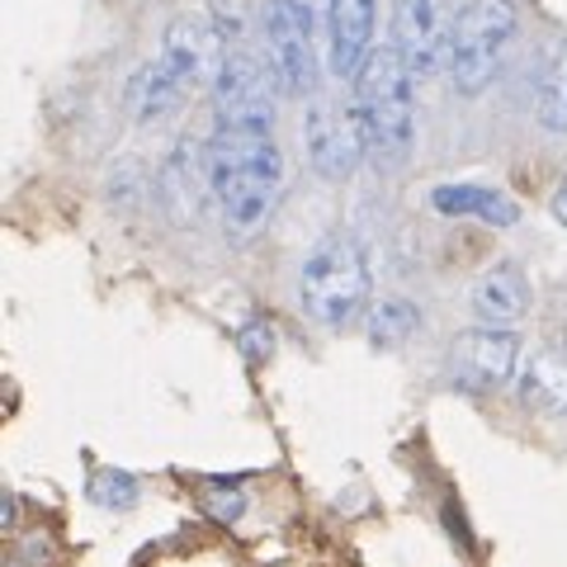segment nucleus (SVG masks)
I'll return each instance as SVG.
<instances>
[{"mask_svg":"<svg viewBox=\"0 0 567 567\" xmlns=\"http://www.w3.org/2000/svg\"><path fill=\"white\" fill-rule=\"evenodd\" d=\"M208 147V189L218 204L227 237L251 241L279 204L284 189V152L270 133L256 128H213Z\"/></svg>","mask_w":567,"mask_h":567,"instance_id":"f257e3e1","label":"nucleus"},{"mask_svg":"<svg viewBox=\"0 0 567 567\" xmlns=\"http://www.w3.org/2000/svg\"><path fill=\"white\" fill-rule=\"evenodd\" d=\"M350 110L360 123L364 156L379 171H402L416 147V76L393 43H379L350 81Z\"/></svg>","mask_w":567,"mask_h":567,"instance_id":"f03ea898","label":"nucleus"},{"mask_svg":"<svg viewBox=\"0 0 567 567\" xmlns=\"http://www.w3.org/2000/svg\"><path fill=\"white\" fill-rule=\"evenodd\" d=\"M218 66H223V39L208 14H181V20H171L156 58L128 85V104L137 123H156L175 114L199 85H213Z\"/></svg>","mask_w":567,"mask_h":567,"instance_id":"7ed1b4c3","label":"nucleus"},{"mask_svg":"<svg viewBox=\"0 0 567 567\" xmlns=\"http://www.w3.org/2000/svg\"><path fill=\"white\" fill-rule=\"evenodd\" d=\"M298 308L308 322L327 327V331H346L354 317L369 312V260L364 246L331 233L312 246L298 265Z\"/></svg>","mask_w":567,"mask_h":567,"instance_id":"20e7f679","label":"nucleus"},{"mask_svg":"<svg viewBox=\"0 0 567 567\" xmlns=\"http://www.w3.org/2000/svg\"><path fill=\"white\" fill-rule=\"evenodd\" d=\"M511 39H516V6L511 0H468L454 24V52H450V85L454 95H483L496 81Z\"/></svg>","mask_w":567,"mask_h":567,"instance_id":"39448f33","label":"nucleus"},{"mask_svg":"<svg viewBox=\"0 0 567 567\" xmlns=\"http://www.w3.org/2000/svg\"><path fill=\"white\" fill-rule=\"evenodd\" d=\"M279 76L260 48H223V66L213 76V110L223 128H275L279 110Z\"/></svg>","mask_w":567,"mask_h":567,"instance_id":"423d86ee","label":"nucleus"},{"mask_svg":"<svg viewBox=\"0 0 567 567\" xmlns=\"http://www.w3.org/2000/svg\"><path fill=\"white\" fill-rule=\"evenodd\" d=\"M265 58L289 95H312L322 76L317 43V0H270L265 10Z\"/></svg>","mask_w":567,"mask_h":567,"instance_id":"0eeeda50","label":"nucleus"},{"mask_svg":"<svg viewBox=\"0 0 567 567\" xmlns=\"http://www.w3.org/2000/svg\"><path fill=\"white\" fill-rule=\"evenodd\" d=\"M454 24H458L454 0H398L393 39L388 43L398 48V58L406 62V71L416 81H435L440 71H450Z\"/></svg>","mask_w":567,"mask_h":567,"instance_id":"6e6552de","label":"nucleus"},{"mask_svg":"<svg viewBox=\"0 0 567 567\" xmlns=\"http://www.w3.org/2000/svg\"><path fill=\"white\" fill-rule=\"evenodd\" d=\"M303 147H308V166L336 185L350 181V175L360 171V162H369L354 110L336 95H312L308 114H303Z\"/></svg>","mask_w":567,"mask_h":567,"instance_id":"1a4fd4ad","label":"nucleus"},{"mask_svg":"<svg viewBox=\"0 0 567 567\" xmlns=\"http://www.w3.org/2000/svg\"><path fill=\"white\" fill-rule=\"evenodd\" d=\"M520 374V341L506 327H473L454 336L450 346V379L468 393H492V388L516 383Z\"/></svg>","mask_w":567,"mask_h":567,"instance_id":"9d476101","label":"nucleus"},{"mask_svg":"<svg viewBox=\"0 0 567 567\" xmlns=\"http://www.w3.org/2000/svg\"><path fill=\"white\" fill-rule=\"evenodd\" d=\"M379 0H327V71L336 81H354L374 52Z\"/></svg>","mask_w":567,"mask_h":567,"instance_id":"9b49d317","label":"nucleus"},{"mask_svg":"<svg viewBox=\"0 0 567 567\" xmlns=\"http://www.w3.org/2000/svg\"><path fill=\"white\" fill-rule=\"evenodd\" d=\"M156 194L175 223H189L199 213V194H208V147H194V142H181L175 156H166L162 175H156Z\"/></svg>","mask_w":567,"mask_h":567,"instance_id":"f8f14e48","label":"nucleus"},{"mask_svg":"<svg viewBox=\"0 0 567 567\" xmlns=\"http://www.w3.org/2000/svg\"><path fill=\"white\" fill-rule=\"evenodd\" d=\"M431 208L445 213V218H477L487 227H502V233L520 223V204L511 199L506 189H496V185H468V181L435 185L431 189Z\"/></svg>","mask_w":567,"mask_h":567,"instance_id":"ddd939ff","label":"nucleus"},{"mask_svg":"<svg viewBox=\"0 0 567 567\" xmlns=\"http://www.w3.org/2000/svg\"><path fill=\"white\" fill-rule=\"evenodd\" d=\"M525 308H529V284L511 260H502V265H492V270L477 275L473 312H477V322L483 327H506L511 331V322H520Z\"/></svg>","mask_w":567,"mask_h":567,"instance_id":"4468645a","label":"nucleus"},{"mask_svg":"<svg viewBox=\"0 0 567 567\" xmlns=\"http://www.w3.org/2000/svg\"><path fill=\"white\" fill-rule=\"evenodd\" d=\"M516 393L529 412L539 416H567V354L558 350H535L520 360Z\"/></svg>","mask_w":567,"mask_h":567,"instance_id":"2eb2a0df","label":"nucleus"},{"mask_svg":"<svg viewBox=\"0 0 567 567\" xmlns=\"http://www.w3.org/2000/svg\"><path fill=\"white\" fill-rule=\"evenodd\" d=\"M416 331H421V312H416V303H406V298H379V303H369V312H364V336L374 350H398L412 341Z\"/></svg>","mask_w":567,"mask_h":567,"instance_id":"dca6fc26","label":"nucleus"},{"mask_svg":"<svg viewBox=\"0 0 567 567\" xmlns=\"http://www.w3.org/2000/svg\"><path fill=\"white\" fill-rule=\"evenodd\" d=\"M539 128L554 137H567V43L558 48V58L548 62L539 81Z\"/></svg>","mask_w":567,"mask_h":567,"instance_id":"f3484780","label":"nucleus"},{"mask_svg":"<svg viewBox=\"0 0 567 567\" xmlns=\"http://www.w3.org/2000/svg\"><path fill=\"white\" fill-rule=\"evenodd\" d=\"M85 496L104 511H133L137 506V477L123 468H95L91 483H85Z\"/></svg>","mask_w":567,"mask_h":567,"instance_id":"a211bd4d","label":"nucleus"},{"mask_svg":"<svg viewBox=\"0 0 567 567\" xmlns=\"http://www.w3.org/2000/svg\"><path fill=\"white\" fill-rule=\"evenodd\" d=\"M237 350H241V360L260 369L265 360L275 354V322L270 317H251V322H241L237 327Z\"/></svg>","mask_w":567,"mask_h":567,"instance_id":"6ab92c4d","label":"nucleus"},{"mask_svg":"<svg viewBox=\"0 0 567 567\" xmlns=\"http://www.w3.org/2000/svg\"><path fill=\"white\" fill-rule=\"evenodd\" d=\"M204 511L213 520L233 525V520H241V511H246V492L233 487V483H208L204 487Z\"/></svg>","mask_w":567,"mask_h":567,"instance_id":"aec40b11","label":"nucleus"},{"mask_svg":"<svg viewBox=\"0 0 567 567\" xmlns=\"http://www.w3.org/2000/svg\"><path fill=\"white\" fill-rule=\"evenodd\" d=\"M548 208H554V218L567 227V175L558 181V189H554V199H548Z\"/></svg>","mask_w":567,"mask_h":567,"instance_id":"412c9836","label":"nucleus"},{"mask_svg":"<svg viewBox=\"0 0 567 567\" xmlns=\"http://www.w3.org/2000/svg\"><path fill=\"white\" fill-rule=\"evenodd\" d=\"M14 516H20V502H14V496H6V502H0V520H6V529L14 525Z\"/></svg>","mask_w":567,"mask_h":567,"instance_id":"4be33fe9","label":"nucleus"}]
</instances>
